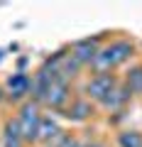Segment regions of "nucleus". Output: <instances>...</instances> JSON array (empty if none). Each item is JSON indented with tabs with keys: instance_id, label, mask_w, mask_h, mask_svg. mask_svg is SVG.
<instances>
[{
	"instance_id": "nucleus-4",
	"label": "nucleus",
	"mask_w": 142,
	"mask_h": 147,
	"mask_svg": "<svg viewBox=\"0 0 142 147\" xmlns=\"http://www.w3.org/2000/svg\"><path fill=\"white\" fill-rule=\"evenodd\" d=\"M69 98H71V86H69V81L61 79V76H54V81L49 86L47 98H44L42 105H47L52 110H64L69 105Z\"/></svg>"
},
{
	"instance_id": "nucleus-14",
	"label": "nucleus",
	"mask_w": 142,
	"mask_h": 147,
	"mask_svg": "<svg viewBox=\"0 0 142 147\" xmlns=\"http://www.w3.org/2000/svg\"><path fill=\"white\" fill-rule=\"evenodd\" d=\"M83 147H105L103 142H83Z\"/></svg>"
},
{
	"instance_id": "nucleus-2",
	"label": "nucleus",
	"mask_w": 142,
	"mask_h": 147,
	"mask_svg": "<svg viewBox=\"0 0 142 147\" xmlns=\"http://www.w3.org/2000/svg\"><path fill=\"white\" fill-rule=\"evenodd\" d=\"M42 115H44V113H42V105L34 103V100H30V98L20 105V113L15 115L17 125H20L22 137H25V142H30V145H34V142H37V132H39Z\"/></svg>"
},
{
	"instance_id": "nucleus-7",
	"label": "nucleus",
	"mask_w": 142,
	"mask_h": 147,
	"mask_svg": "<svg viewBox=\"0 0 142 147\" xmlns=\"http://www.w3.org/2000/svg\"><path fill=\"white\" fill-rule=\"evenodd\" d=\"M64 115H66L69 120H74V123H83V120H88V118L93 115V103H91L88 98H74L66 108H64Z\"/></svg>"
},
{
	"instance_id": "nucleus-3",
	"label": "nucleus",
	"mask_w": 142,
	"mask_h": 147,
	"mask_svg": "<svg viewBox=\"0 0 142 147\" xmlns=\"http://www.w3.org/2000/svg\"><path fill=\"white\" fill-rule=\"evenodd\" d=\"M118 84H120V81L115 79V74H93V76L86 81V98L96 100V103L100 105Z\"/></svg>"
},
{
	"instance_id": "nucleus-1",
	"label": "nucleus",
	"mask_w": 142,
	"mask_h": 147,
	"mask_svg": "<svg viewBox=\"0 0 142 147\" xmlns=\"http://www.w3.org/2000/svg\"><path fill=\"white\" fill-rule=\"evenodd\" d=\"M132 57H135V44L130 39H113L110 44L100 47L98 57L93 59L91 66L96 69V74H113V69L122 66Z\"/></svg>"
},
{
	"instance_id": "nucleus-9",
	"label": "nucleus",
	"mask_w": 142,
	"mask_h": 147,
	"mask_svg": "<svg viewBox=\"0 0 142 147\" xmlns=\"http://www.w3.org/2000/svg\"><path fill=\"white\" fill-rule=\"evenodd\" d=\"M130 98H132V93L127 91V86H125V84L120 81V84H118L115 88H113L110 93H108V98H105V100H103L100 105H103L105 110H110V113H115V110H122V108H125V105H127V100H130Z\"/></svg>"
},
{
	"instance_id": "nucleus-10",
	"label": "nucleus",
	"mask_w": 142,
	"mask_h": 147,
	"mask_svg": "<svg viewBox=\"0 0 142 147\" xmlns=\"http://www.w3.org/2000/svg\"><path fill=\"white\" fill-rule=\"evenodd\" d=\"M61 132V127H59L57 118L52 115H42V123H39V132H37V142H42V145H47V142H52L54 137Z\"/></svg>"
},
{
	"instance_id": "nucleus-12",
	"label": "nucleus",
	"mask_w": 142,
	"mask_h": 147,
	"mask_svg": "<svg viewBox=\"0 0 142 147\" xmlns=\"http://www.w3.org/2000/svg\"><path fill=\"white\" fill-rule=\"evenodd\" d=\"M118 147H142V132L140 130L118 132Z\"/></svg>"
},
{
	"instance_id": "nucleus-16",
	"label": "nucleus",
	"mask_w": 142,
	"mask_h": 147,
	"mask_svg": "<svg viewBox=\"0 0 142 147\" xmlns=\"http://www.w3.org/2000/svg\"><path fill=\"white\" fill-rule=\"evenodd\" d=\"M0 59H3V52H0Z\"/></svg>"
},
{
	"instance_id": "nucleus-11",
	"label": "nucleus",
	"mask_w": 142,
	"mask_h": 147,
	"mask_svg": "<svg viewBox=\"0 0 142 147\" xmlns=\"http://www.w3.org/2000/svg\"><path fill=\"white\" fill-rule=\"evenodd\" d=\"M122 84L127 86V91H130L132 96H142V64L130 66V71L125 74V81H122Z\"/></svg>"
},
{
	"instance_id": "nucleus-15",
	"label": "nucleus",
	"mask_w": 142,
	"mask_h": 147,
	"mask_svg": "<svg viewBox=\"0 0 142 147\" xmlns=\"http://www.w3.org/2000/svg\"><path fill=\"white\" fill-rule=\"evenodd\" d=\"M3 98H5V91H3V86H0V100H3Z\"/></svg>"
},
{
	"instance_id": "nucleus-13",
	"label": "nucleus",
	"mask_w": 142,
	"mask_h": 147,
	"mask_svg": "<svg viewBox=\"0 0 142 147\" xmlns=\"http://www.w3.org/2000/svg\"><path fill=\"white\" fill-rule=\"evenodd\" d=\"M74 140H76V137L71 135V132H64V130H61L52 142H47L44 147H71V145H74Z\"/></svg>"
},
{
	"instance_id": "nucleus-8",
	"label": "nucleus",
	"mask_w": 142,
	"mask_h": 147,
	"mask_svg": "<svg viewBox=\"0 0 142 147\" xmlns=\"http://www.w3.org/2000/svg\"><path fill=\"white\" fill-rule=\"evenodd\" d=\"M25 137L20 132V125H17L15 118H7L5 125H3V135H0V147H25Z\"/></svg>"
},
{
	"instance_id": "nucleus-5",
	"label": "nucleus",
	"mask_w": 142,
	"mask_h": 147,
	"mask_svg": "<svg viewBox=\"0 0 142 147\" xmlns=\"http://www.w3.org/2000/svg\"><path fill=\"white\" fill-rule=\"evenodd\" d=\"M98 52H100V39L98 37H86V39H79V42L71 44V52L69 54L76 59L79 66H86V64H93Z\"/></svg>"
},
{
	"instance_id": "nucleus-6",
	"label": "nucleus",
	"mask_w": 142,
	"mask_h": 147,
	"mask_svg": "<svg viewBox=\"0 0 142 147\" xmlns=\"http://www.w3.org/2000/svg\"><path fill=\"white\" fill-rule=\"evenodd\" d=\"M30 88H32V76H27L25 71H17L7 79V98H12V100L30 96Z\"/></svg>"
}]
</instances>
